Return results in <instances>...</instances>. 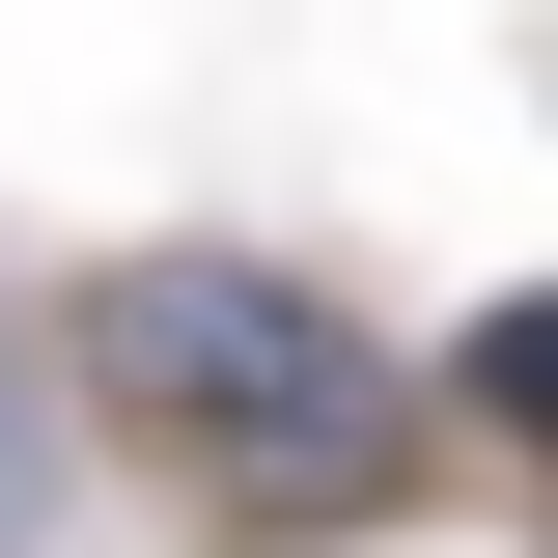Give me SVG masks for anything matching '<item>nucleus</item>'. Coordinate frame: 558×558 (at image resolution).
<instances>
[{
	"instance_id": "f257e3e1",
	"label": "nucleus",
	"mask_w": 558,
	"mask_h": 558,
	"mask_svg": "<svg viewBox=\"0 0 558 558\" xmlns=\"http://www.w3.org/2000/svg\"><path fill=\"white\" fill-rule=\"evenodd\" d=\"M57 391H112L140 447H196L223 502H307V475L391 447L363 307H336V279H279V252H112V279H84V336H57Z\"/></svg>"
},
{
	"instance_id": "f03ea898",
	"label": "nucleus",
	"mask_w": 558,
	"mask_h": 558,
	"mask_svg": "<svg viewBox=\"0 0 558 558\" xmlns=\"http://www.w3.org/2000/svg\"><path fill=\"white\" fill-rule=\"evenodd\" d=\"M57 502H84V418H57V363H28V307H0V558H57Z\"/></svg>"
}]
</instances>
